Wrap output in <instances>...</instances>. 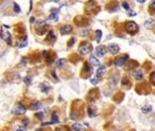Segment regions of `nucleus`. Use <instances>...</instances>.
I'll return each mask as SVG.
<instances>
[{
	"label": "nucleus",
	"mask_w": 155,
	"mask_h": 131,
	"mask_svg": "<svg viewBox=\"0 0 155 131\" xmlns=\"http://www.w3.org/2000/svg\"><path fill=\"white\" fill-rule=\"evenodd\" d=\"M92 45L90 42H83L80 44V46H79V51L81 55H87L89 53H90L92 51Z\"/></svg>",
	"instance_id": "f257e3e1"
},
{
	"label": "nucleus",
	"mask_w": 155,
	"mask_h": 131,
	"mask_svg": "<svg viewBox=\"0 0 155 131\" xmlns=\"http://www.w3.org/2000/svg\"><path fill=\"white\" fill-rule=\"evenodd\" d=\"M125 30L131 35H134L138 32V25L134 21L127 22L125 24Z\"/></svg>",
	"instance_id": "f03ea898"
},
{
	"label": "nucleus",
	"mask_w": 155,
	"mask_h": 131,
	"mask_svg": "<svg viewBox=\"0 0 155 131\" xmlns=\"http://www.w3.org/2000/svg\"><path fill=\"white\" fill-rule=\"evenodd\" d=\"M26 107L22 105L21 103L18 102V104L16 105V107L12 109L11 113L13 114V115H24V114H26Z\"/></svg>",
	"instance_id": "7ed1b4c3"
},
{
	"label": "nucleus",
	"mask_w": 155,
	"mask_h": 131,
	"mask_svg": "<svg viewBox=\"0 0 155 131\" xmlns=\"http://www.w3.org/2000/svg\"><path fill=\"white\" fill-rule=\"evenodd\" d=\"M128 58H129V56H128V55L118 56L117 57H115L113 63H114V65L117 66V67H122V66H124V64L126 63Z\"/></svg>",
	"instance_id": "20e7f679"
},
{
	"label": "nucleus",
	"mask_w": 155,
	"mask_h": 131,
	"mask_svg": "<svg viewBox=\"0 0 155 131\" xmlns=\"http://www.w3.org/2000/svg\"><path fill=\"white\" fill-rule=\"evenodd\" d=\"M73 30V27L72 26H70V25H63V26H60V28H59V31H60V34L62 36H66V35H69L70 33L72 32Z\"/></svg>",
	"instance_id": "39448f33"
},
{
	"label": "nucleus",
	"mask_w": 155,
	"mask_h": 131,
	"mask_svg": "<svg viewBox=\"0 0 155 131\" xmlns=\"http://www.w3.org/2000/svg\"><path fill=\"white\" fill-rule=\"evenodd\" d=\"M1 37L5 40V42L7 44H8L9 46L12 45V37H11V34L7 30H3L2 34H1Z\"/></svg>",
	"instance_id": "423d86ee"
},
{
	"label": "nucleus",
	"mask_w": 155,
	"mask_h": 131,
	"mask_svg": "<svg viewBox=\"0 0 155 131\" xmlns=\"http://www.w3.org/2000/svg\"><path fill=\"white\" fill-rule=\"evenodd\" d=\"M131 74H132L134 78L137 79V80H142V79L143 78V76H144V72H143V70L140 69V68L134 69Z\"/></svg>",
	"instance_id": "0eeeda50"
},
{
	"label": "nucleus",
	"mask_w": 155,
	"mask_h": 131,
	"mask_svg": "<svg viewBox=\"0 0 155 131\" xmlns=\"http://www.w3.org/2000/svg\"><path fill=\"white\" fill-rule=\"evenodd\" d=\"M29 107H30L31 110H38V109H40L42 107V103L37 100L32 101L30 103V105H29Z\"/></svg>",
	"instance_id": "6e6552de"
},
{
	"label": "nucleus",
	"mask_w": 155,
	"mask_h": 131,
	"mask_svg": "<svg viewBox=\"0 0 155 131\" xmlns=\"http://www.w3.org/2000/svg\"><path fill=\"white\" fill-rule=\"evenodd\" d=\"M27 46V37L26 36H24L23 37H20L19 41L18 43V46L19 48H23L26 47Z\"/></svg>",
	"instance_id": "1a4fd4ad"
},
{
	"label": "nucleus",
	"mask_w": 155,
	"mask_h": 131,
	"mask_svg": "<svg viewBox=\"0 0 155 131\" xmlns=\"http://www.w3.org/2000/svg\"><path fill=\"white\" fill-rule=\"evenodd\" d=\"M95 52H96V55L98 56V57H103V56H105V54H106L107 51H106V48H105L104 46H98L96 47Z\"/></svg>",
	"instance_id": "9d476101"
},
{
	"label": "nucleus",
	"mask_w": 155,
	"mask_h": 131,
	"mask_svg": "<svg viewBox=\"0 0 155 131\" xmlns=\"http://www.w3.org/2000/svg\"><path fill=\"white\" fill-rule=\"evenodd\" d=\"M96 7H97V3L95 2L94 0H90V1L86 4V9H89V11H90V10L95 11Z\"/></svg>",
	"instance_id": "9b49d317"
},
{
	"label": "nucleus",
	"mask_w": 155,
	"mask_h": 131,
	"mask_svg": "<svg viewBox=\"0 0 155 131\" xmlns=\"http://www.w3.org/2000/svg\"><path fill=\"white\" fill-rule=\"evenodd\" d=\"M108 48H109V52L112 53V54H116V53H118L120 51V47L116 44H110V45H109Z\"/></svg>",
	"instance_id": "f8f14e48"
},
{
	"label": "nucleus",
	"mask_w": 155,
	"mask_h": 131,
	"mask_svg": "<svg viewBox=\"0 0 155 131\" xmlns=\"http://www.w3.org/2000/svg\"><path fill=\"white\" fill-rule=\"evenodd\" d=\"M155 24V20L153 18H149L144 22V26L147 29H151Z\"/></svg>",
	"instance_id": "ddd939ff"
},
{
	"label": "nucleus",
	"mask_w": 155,
	"mask_h": 131,
	"mask_svg": "<svg viewBox=\"0 0 155 131\" xmlns=\"http://www.w3.org/2000/svg\"><path fill=\"white\" fill-rule=\"evenodd\" d=\"M90 63L92 64V66H94V67H100V65H101L100 60H98V59L96 57V56H94V55H90Z\"/></svg>",
	"instance_id": "4468645a"
},
{
	"label": "nucleus",
	"mask_w": 155,
	"mask_h": 131,
	"mask_svg": "<svg viewBox=\"0 0 155 131\" xmlns=\"http://www.w3.org/2000/svg\"><path fill=\"white\" fill-rule=\"evenodd\" d=\"M83 73H85V74H88V76H90V74H91V68H90V64L88 63V62H85L84 65H83V69H82Z\"/></svg>",
	"instance_id": "2eb2a0df"
},
{
	"label": "nucleus",
	"mask_w": 155,
	"mask_h": 131,
	"mask_svg": "<svg viewBox=\"0 0 155 131\" xmlns=\"http://www.w3.org/2000/svg\"><path fill=\"white\" fill-rule=\"evenodd\" d=\"M39 87H40V90H41V92H43V93H48V92L50 91V89H51L50 86L48 85V84H47V83L40 84Z\"/></svg>",
	"instance_id": "dca6fc26"
},
{
	"label": "nucleus",
	"mask_w": 155,
	"mask_h": 131,
	"mask_svg": "<svg viewBox=\"0 0 155 131\" xmlns=\"http://www.w3.org/2000/svg\"><path fill=\"white\" fill-rule=\"evenodd\" d=\"M49 28H50V26H48V25H45L44 26H42L41 28L37 29V30H36V32H37V35L41 36V35H44V34H45V32H47V31H48Z\"/></svg>",
	"instance_id": "f3484780"
},
{
	"label": "nucleus",
	"mask_w": 155,
	"mask_h": 131,
	"mask_svg": "<svg viewBox=\"0 0 155 131\" xmlns=\"http://www.w3.org/2000/svg\"><path fill=\"white\" fill-rule=\"evenodd\" d=\"M66 64H67V59H66V58H59V60L56 62V66H57L58 68H63Z\"/></svg>",
	"instance_id": "a211bd4d"
},
{
	"label": "nucleus",
	"mask_w": 155,
	"mask_h": 131,
	"mask_svg": "<svg viewBox=\"0 0 155 131\" xmlns=\"http://www.w3.org/2000/svg\"><path fill=\"white\" fill-rule=\"evenodd\" d=\"M104 73H105V67H101V68H98V70L96 71L97 77H101V76H103Z\"/></svg>",
	"instance_id": "6ab92c4d"
},
{
	"label": "nucleus",
	"mask_w": 155,
	"mask_h": 131,
	"mask_svg": "<svg viewBox=\"0 0 155 131\" xmlns=\"http://www.w3.org/2000/svg\"><path fill=\"white\" fill-rule=\"evenodd\" d=\"M151 110H152V107L150 105L148 106H144V107H142V112L143 114H148L150 113V112H151Z\"/></svg>",
	"instance_id": "aec40b11"
},
{
	"label": "nucleus",
	"mask_w": 155,
	"mask_h": 131,
	"mask_svg": "<svg viewBox=\"0 0 155 131\" xmlns=\"http://www.w3.org/2000/svg\"><path fill=\"white\" fill-rule=\"evenodd\" d=\"M119 10V3L117 2H114L110 5V8L109 9V12H115V11H118Z\"/></svg>",
	"instance_id": "412c9836"
},
{
	"label": "nucleus",
	"mask_w": 155,
	"mask_h": 131,
	"mask_svg": "<svg viewBox=\"0 0 155 131\" xmlns=\"http://www.w3.org/2000/svg\"><path fill=\"white\" fill-rule=\"evenodd\" d=\"M59 117L57 116V114H56V112H53L52 113V117H51V123L53 124H57V123H59Z\"/></svg>",
	"instance_id": "4be33fe9"
},
{
	"label": "nucleus",
	"mask_w": 155,
	"mask_h": 131,
	"mask_svg": "<svg viewBox=\"0 0 155 131\" xmlns=\"http://www.w3.org/2000/svg\"><path fill=\"white\" fill-rule=\"evenodd\" d=\"M79 113L78 111H76V110H72L71 113H70V118H71V119L77 120L79 118Z\"/></svg>",
	"instance_id": "5701e85b"
},
{
	"label": "nucleus",
	"mask_w": 155,
	"mask_h": 131,
	"mask_svg": "<svg viewBox=\"0 0 155 131\" xmlns=\"http://www.w3.org/2000/svg\"><path fill=\"white\" fill-rule=\"evenodd\" d=\"M48 20H50V21H53V22H57L59 20V17H58V14L56 13H52L51 15H49V17L48 18Z\"/></svg>",
	"instance_id": "b1692460"
},
{
	"label": "nucleus",
	"mask_w": 155,
	"mask_h": 131,
	"mask_svg": "<svg viewBox=\"0 0 155 131\" xmlns=\"http://www.w3.org/2000/svg\"><path fill=\"white\" fill-rule=\"evenodd\" d=\"M52 39H55V35H54L53 30H50L48 32V36H47V37H46V41H50V40H52Z\"/></svg>",
	"instance_id": "393cba45"
},
{
	"label": "nucleus",
	"mask_w": 155,
	"mask_h": 131,
	"mask_svg": "<svg viewBox=\"0 0 155 131\" xmlns=\"http://www.w3.org/2000/svg\"><path fill=\"white\" fill-rule=\"evenodd\" d=\"M45 25H46V22L44 21V20H39V21H37V24H36V30L41 28L42 26H44Z\"/></svg>",
	"instance_id": "a878e982"
},
{
	"label": "nucleus",
	"mask_w": 155,
	"mask_h": 131,
	"mask_svg": "<svg viewBox=\"0 0 155 131\" xmlns=\"http://www.w3.org/2000/svg\"><path fill=\"white\" fill-rule=\"evenodd\" d=\"M72 128L74 130H81V129L84 128L82 124H79V123H76V124H73L72 125Z\"/></svg>",
	"instance_id": "bb28decb"
},
{
	"label": "nucleus",
	"mask_w": 155,
	"mask_h": 131,
	"mask_svg": "<svg viewBox=\"0 0 155 131\" xmlns=\"http://www.w3.org/2000/svg\"><path fill=\"white\" fill-rule=\"evenodd\" d=\"M149 11L151 13H154L155 12V0H153L152 2H151V4L149 5Z\"/></svg>",
	"instance_id": "cd10ccee"
},
{
	"label": "nucleus",
	"mask_w": 155,
	"mask_h": 131,
	"mask_svg": "<svg viewBox=\"0 0 155 131\" xmlns=\"http://www.w3.org/2000/svg\"><path fill=\"white\" fill-rule=\"evenodd\" d=\"M96 37H97V42L100 43L101 39V37H102V32H101V30H100V29L96 30Z\"/></svg>",
	"instance_id": "c85d7f7f"
},
{
	"label": "nucleus",
	"mask_w": 155,
	"mask_h": 131,
	"mask_svg": "<svg viewBox=\"0 0 155 131\" xmlns=\"http://www.w3.org/2000/svg\"><path fill=\"white\" fill-rule=\"evenodd\" d=\"M13 9H14V11H15V13H17V14H19L20 12H21V8H20V7L17 4V3H14Z\"/></svg>",
	"instance_id": "c756f323"
},
{
	"label": "nucleus",
	"mask_w": 155,
	"mask_h": 131,
	"mask_svg": "<svg viewBox=\"0 0 155 131\" xmlns=\"http://www.w3.org/2000/svg\"><path fill=\"white\" fill-rule=\"evenodd\" d=\"M88 114H89V117H90V118H93V117H95V112H94L93 109L90 108V107H89V108H88Z\"/></svg>",
	"instance_id": "7c9ffc66"
},
{
	"label": "nucleus",
	"mask_w": 155,
	"mask_h": 131,
	"mask_svg": "<svg viewBox=\"0 0 155 131\" xmlns=\"http://www.w3.org/2000/svg\"><path fill=\"white\" fill-rule=\"evenodd\" d=\"M35 117L37 118V119L42 120V119H43V118H44V114L42 113V112H38V113L35 114Z\"/></svg>",
	"instance_id": "2f4dec72"
},
{
	"label": "nucleus",
	"mask_w": 155,
	"mask_h": 131,
	"mask_svg": "<svg viewBox=\"0 0 155 131\" xmlns=\"http://www.w3.org/2000/svg\"><path fill=\"white\" fill-rule=\"evenodd\" d=\"M150 80H151V83L155 86V72H152L151 74V76H150Z\"/></svg>",
	"instance_id": "473e14b6"
},
{
	"label": "nucleus",
	"mask_w": 155,
	"mask_h": 131,
	"mask_svg": "<svg viewBox=\"0 0 155 131\" xmlns=\"http://www.w3.org/2000/svg\"><path fill=\"white\" fill-rule=\"evenodd\" d=\"M129 82H130V80H129V78H128L127 76H124V77L122 78V80H121V84H122L123 86L128 85V84H129Z\"/></svg>",
	"instance_id": "72a5a7b5"
},
{
	"label": "nucleus",
	"mask_w": 155,
	"mask_h": 131,
	"mask_svg": "<svg viewBox=\"0 0 155 131\" xmlns=\"http://www.w3.org/2000/svg\"><path fill=\"white\" fill-rule=\"evenodd\" d=\"M121 6H122V7L125 9V10H129V9H130L129 4H128V3H127L126 1H123V2L121 3Z\"/></svg>",
	"instance_id": "f704fd0d"
},
{
	"label": "nucleus",
	"mask_w": 155,
	"mask_h": 131,
	"mask_svg": "<svg viewBox=\"0 0 155 131\" xmlns=\"http://www.w3.org/2000/svg\"><path fill=\"white\" fill-rule=\"evenodd\" d=\"M127 15H129V17H135L137 14H136V12L134 10H128V13H127Z\"/></svg>",
	"instance_id": "c9c22d12"
},
{
	"label": "nucleus",
	"mask_w": 155,
	"mask_h": 131,
	"mask_svg": "<svg viewBox=\"0 0 155 131\" xmlns=\"http://www.w3.org/2000/svg\"><path fill=\"white\" fill-rule=\"evenodd\" d=\"M29 124V118H24V119L22 120V125H23V126H25V127H26V126H27V125Z\"/></svg>",
	"instance_id": "e433bc0d"
},
{
	"label": "nucleus",
	"mask_w": 155,
	"mask_h": 131,
	"mask_svg": "<svg viewBox=\"0 0 155 131\" xmlns=\"http://www.w3.org/2000/svg\"><path fill=\"white\" fill-rule=\"evenodd\" d=\"M24 82L26 84H27V85H29V84H30L31 83V77H30V76H26V77L24 78Z\"/></svg>",
	"instance_id": "4c0bfd02"
},
{
	"label": "nucleus",
	"mask_w": 155,
	"mask_h": 131,
	"mask_svg": "<svg viewBox=\"0 0 155 131\" xmlns=\"http://www.w3.org/2000/svg\"><path fill=\"white\" fill-rule=\"evenodd\" d=\"M26 63H27V59H26V57H22V59H21V64H22V65L26 66Z\"/></svg>",
	"instance_id": "58836bf2"
},
{
	"label": "nucleus",
	"mask_w": 155,
	"mask_h": 131,
	"mask_svg": "<svg viewBox=\"0 0 155 131\" xmlns=\"http://www.w3.org/2000/svg\"><path fill=\"white\" fill-rule=\"evenodd\" d=\"M74 42H75V39H74V38H71V39H70L69 41L68 42V47H70V46H72Z\"/></svg>",
	"instance_id": "ea45409f"
},
{
	"label": "nucleus",
	"mask_w": 155,
	"mask_h": 131,
	"mask_svg": "<svg viewBox=\"0 0 155 131\" xmlns=\"http://www.w3.org/2000/svg\"><path fill=\"white\" fill-rule=\"evenodd\" d=\"M15 130H22V131H26V127H15Z\"/></svg>",
	"instance_id": "a19ab883"
},
{
	"label": "nucleus",
	"mask_w": 155,
	"mask_h": 131,
	"mask_svg": "<svg viewBox=\"0 0 155 131\" xmlns=\"http://www.w3.org/2000/svg\"><path fill=\"white\" fill-rule=\"evenodd\" d=\"M90 82H91L92 85H97L98 84V80L96 78H90Z\"/></svg>",
	"instance_id": "79ce46f5"
},
{
	"label": "nucleus",
	"mask_w": 155,
	"mask_h": 131,
	"mask_svg": "<svg viewBox=\"0 0 155 131\" xmlns=\"http://www.w3.org/2000/svg\"><path fill=\"white\" fill-rule=\"evenodd\" d=\"M48 54H49V53H48V51L45 50V51H43V53H42V56H43V57H45V58H46V57L48 56Z\"/></svg>",
	"instance_id": "37998d69"
},
{
	"label": "nucleus",
	"mask_w": 155,
	"mask_h": 131,
	"mask_svg": "<svg viewBox=\"0 0 155 131\" xmlns=\"http://www.w3.org/2000/svg\"><path fill=\"white\" fill-rule=\"evenodd\" d=\"M51 76H52L56 80H58V76H57V75H56V73H55V71H52V72H51Z\"/></svg>",
	"instance_id": "c03bdc74"
},
{
	"label": "nucleus",
	"mask_w": 155,
	"mask_h": 131,
	"mask_svg": "<svg viewBox=\"0 0 155 131\" xmlns=\"http://www.w3.org/2000/svg\"><path fill=\"white\" fill-rule=\"evenodd\" d=\"M48 125H52V123L51 122H45V123H42L41 124V126H48Z\"/></svg>",
	"instance_id": "a18cd8bd"
},
{
	"label": "nucleus",
	"mask_w": 155,
	"mask_h": 131,
	"mask_svg": "<svg viewBox=\"0 0 155 131\" xmlns=\"http://www.w3.org/2000/svg\"><path fill=\"white\" fill-rule=\"evenodd\" d=\"M29 22H30L31 24H33V23L35 22V18H34V17H32V18H31L30 19H29Z\"/></svg>",
	"instance_id": "49530a36"
},
{
	"label": "nucleus",
	"mask_w": 155,
	"mask_h": 131,
	"mask_svg": "<svg viewBox=\"0 0 155 131\" xmlns=\"http://www.w3.org/2000/svg\"><path fill=\"white\" fill-rule=\"evenodd\" d=\"M137 1H138L139 3H142H142H144L145 1H146V0H137Z\"/></svg>",
	"instance_id": "de8ad7c7"
},
{
	"label": "nucleus",
	"mask_w": 155,
	"mask_h": 131,
	"mask_svg": "<svg viewBox=\"0 0 155 131\" xmlns=\"http://www.w3.org/2000/svg\"><path fill=\"white\" fill-rule=\"evenodd\" d=\"M32 10V1H30V8H29V12Z\"/></svg>",
	"instance_id": "09e8293b"
},
{
	"label": "nucleus",
	"mask_w": 155,
	"mask_h": 131,
	"mask_svg": "<svg viewBox=\"0 0 155 131\" xmlns=\"http://www.w3.org/2000/svg\"><path fill=\"white\" fill-rule=\"evenodd\" d=\"M48 1H53V2H59V0H48Z\"/></svg>",
	"instance_id": "8fccbe9b"
}]
</instances>
